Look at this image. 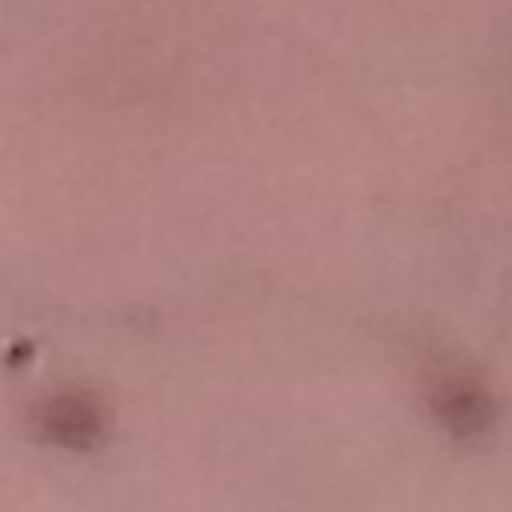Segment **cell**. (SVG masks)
Here are the masks:
<instances>
[{
  "label": "cell",
  "mask_w": 512,
  "mask_h": 512,
  "mask_svg": "<svg viewBox=\"0 0 512 512\" xmlns=\"http://www.w3.org/2000/svg\"><path fill=\"white\" fill-rule=\"evenodd\" d=\"M40 432L52 444H64V448H88L100 436V408L88 396L64 392V396H56V400L44 404Z\"/></svg>",
  "instance_id": "cell-1"
},
{
  "label": "cell",
  "mask_w": 512,
  "mask_h": 512,
  "mask_svg": "<svg viewBox=\"0 0 512 512\" xmlns=\"http://www.w3.org/2000/svg\"><path fill=\"white\" fill-rule=\"evenodd\" d=\"M436 412H440V420H448L452 428L472 432V428L488 424L492 404H488V396H484L480 384H472V380H444V384L436 388Z\"/></svg>",
  "instance_id": "cell-2"
}]
</instances>
